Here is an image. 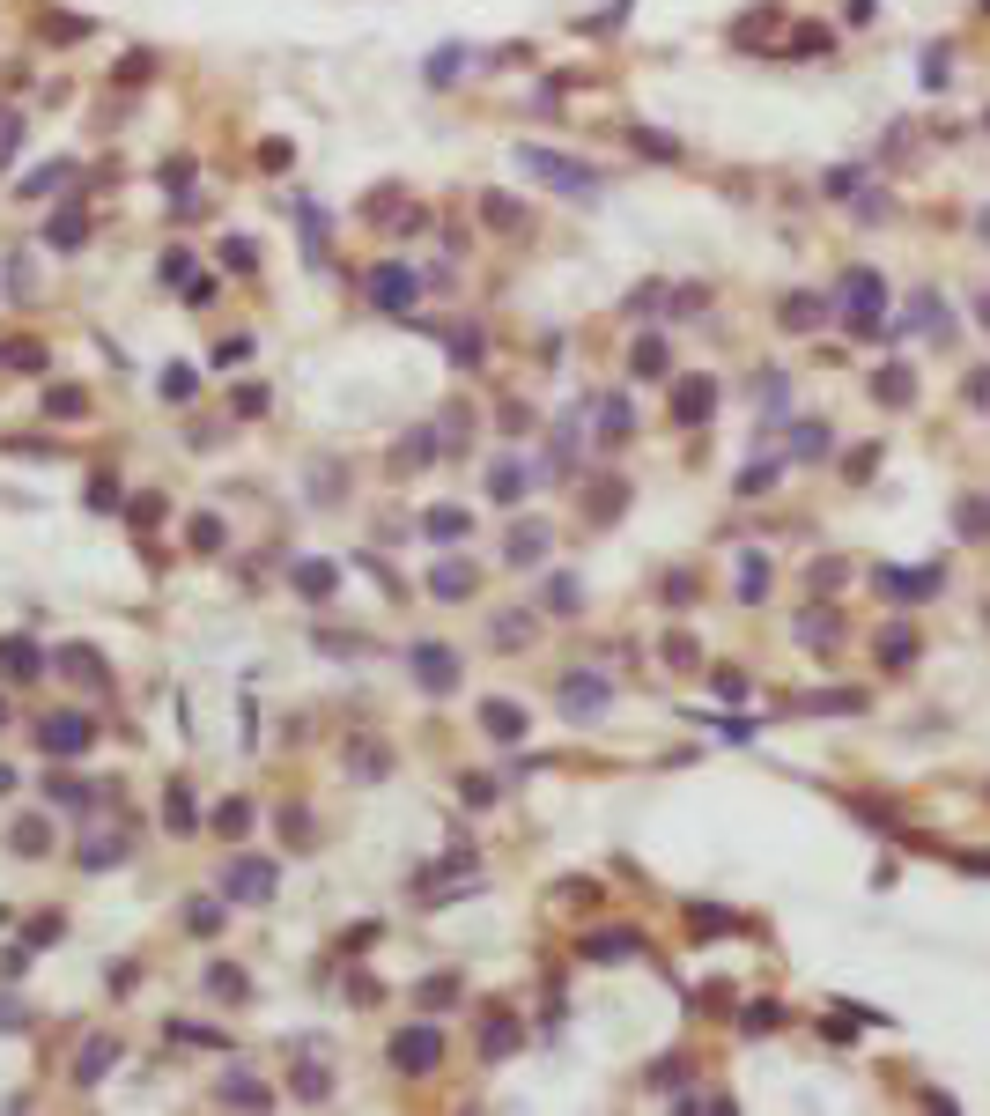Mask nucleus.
I'll list each match as a JSON object with an SVG mask.
<instances>
[{"mask_svg":"<svg viewBox=\"0 0 990 1116\" xmlns=\"http://www.w3.org/2000/svg\"><path fill=\"white\" fill-rule=\"evenodd\" d=\"M968 400H976V407H990V370H976V377H968Z\"/></svg>","mask_w":990,"mask_h":1116,"instance_id":"52","label":"nucleus"},{"mask_svg":"<svg viewBox=\"0 0 990 1116\" xmlns=\"http://www.w3.org/2000/svg\"><path fill=\"white\" fill-rule=\"evenodd\" d=\"M606 695H614V688H606V673H569V680H562V710H569V717H592Z\"/></svg>","mask_w":990,"mask_h":1116,"instance_id":"9","label":"nucleus"},{"mask_svg":"<svg viewBox=\"0 0 990 1116\" xmlns=\"http://www.w3.org/2000/svg\"><path fill=\"white\" fill-rule=\"evenodd\" d=\"M422 533H429V540H466V510H451V503H444V510H429V518H422Z\"/></svg>","mask_w":990,"mask_h":1116,"instance_id":"21","label":"nucleus"},{"mask_svg":"<svg viewBox=\"0 0 990 1116\" xmlns=\"http://www.w3.org/2000/svg\"><path fill=\"white\" fill-rule=\"evenodd\" d=\"M872 392H880V400H887V407H902V400H917V377H909L902 363H887L880 377H872Z\"/></svg>","mask_w":990,"mask_h":1116,"instance_id":"17","label":"nucleus"},{"mask_svg":"<svg viewBox=\"0 0 990 1116\" xmlns=\"http://www.w3.org/2000/svg\"><path fill=\"white\" fill-rule=\"evenodd\" d=\"M89 740H97V717H82V710H60V717L37 725V747L45 754H82Z\"/></svg>","mask_w":990,"mask_h":1116,"instance_id":"3","label":"nucleus"},{"mask_svg":"<svg viewBox=\"0 0 990 1116\" xmlns=\"http://www.w3.org/2000/svg\"><path fill=\"white\" fill-rule=\"evenodd\" d=\"M429 592H436V599H466V592H473V562H436V570H429Z\"/></svg>","mask_w":990,"mask_h":1116,"instance_id":"13","label":"nucleus"},{"mask_svg":"<svg viewBox=\"0 0 990 1116\" xmlns=\"http://www.w3.org/2000/svg\"><path fill=\"white\" fill-rule=\"evenodd\" d=\"M60 673H74V680H97V688H104V666H97V651H82V643H67V651H60Z\"/></svg>","mask_w":990,"mask_h":1116,"instance_id":"24","label":"nucleus"},{"mask_svg":"<svg viewBox=\"0 0 990 1116\" xmlns=\"http://www.w3.org/2000/svg\"><path fill=\"white\" fill-rule=\"evenodd\" d=\"M880 304H887V281L872 274V267H850V274H843V318L872 326V318H880Z\"/></svg>","mask_w":990,"mask_h":1116,"instance_id":"4","label":"nucleus"},{"mask_svg":"<svg viewBox=\"0 0 990 1116\" xmlns=\"http://www.w3.org/2000/svg\"><path fill=\"white\" fill-rule=\"evenodd\" d=\"M902 333H946V311H939V296H917V311L902 318Z\"/></svg>","mask_w":990,"mask_h":1116,"instance_id":"22","label":"nucleus"},{"mask_svg":"<svg viewBox=\"0 0 990 1116\" xmlns=\"http://www.w3.org/2000/svg\"><path fill=\"white\" fill-rule=\"evenodd\" d=\"M688 924H695V932H725V924H732V910H717V902H695V910H688Z\"/></svg>","mask_w":990,"mask_h":1116,"instance_id":"39","label":"nucleus"},{"mask_svg":"<svg viewBox=\"0 0 990 1116\" xmlns=\"http://www.w3.org/2000/svg\"><path fill=\"white\" fill-rule=\"evenodd\" d=\"M333 584H340L333 562H296V592L303 599H333Z\"/></svg>","mask_w":990,"mask_h":1116,"instance_id":"16","label":"nucleus"},{"mask_svg":"<svg viewBox=\"0 0 990 1116\" xmlns=\"http://www.w3.org/2000/svg\"><path fill=\"white\" fill-rule=\"evenodd\" d=\"M8 355V370H45V348H37V340H15V348H0Z\"/></svg>","mask_w":990,"mask_h":1116,"instance_id":"36","label":"nucleus"},{"mask_svg":"<svg viewBox=\"0 0 990 1116\" xmlns=\"http://www.w3.org/2000/svg\"><path fill=\"white\" fill-rule=\"evenodd\" d=\"M459 60H466V52H459V45H444V52L429 60V82H451V74H459Z\"/></svg>","mask_w":990,"mask_h":1116,"instance_id":"46","label":"nucleus"},{"mask_svg":"<svg viewBox=\"0 0 990 1116\" xmlns=\"http://www.w3.org/2000/svg\"><path fill=\"white\" fill-rule=\"evenodd\" d=\"M222 259H230V267L244 274V267H252V259H259V252H252V237H230V244H222Z\"/></svg>","mask_w":990,"mask_h":1116,"instance_id":"47","label":"nucleus"},{"mask_svg":"<svg viewBox=\"0 0 990 1116\" xmlns=\"http://www.w3.org/2000/svg\"><path fill=\"white\" fill-rule=\"evenodd\" d=\"M481 1050L495 1057V1050H518V1028H510V1020H488L481 1028Z\"/></svg>","mask_w":990,"mask_h":1116,"instance_id":"37","label":"nucleus"},{"mask_svg":"<svg viewBox=\"0 0 990 1116\" xmlns=\"http://www.w3.org/2000/svg\"><path fill=\"white\" fill-rule=\"evenodd\" d=\"M821 451H828V429H821V422H806V429L791 437V459H821Z\"/></svg>","mask_w":990,"mask_h":1116,"instance_id":"31","label":"nucleus"},{"mask_svg":"<svg viewBox=\"0 0 990 1116\" xmlns=\"http://www.w3.org/2000/svg\"><path fill=\"white\" fill-rule=\"evenodd\" d=\"M222 887H230V902H266L281 887V873L266 858H230V873H222Z\"/></svg>","mask_w":990,"mask_h":1116,"instance_id":"6","label":"nucleus"},{"mask_svg":"<svg viewBox=\"0 0 990 1116\" xmlns=\"http://www.w3.org/2000/svg\"><path fill=\"white\" fill-rule=\"evenodd\" d=\"M710 407H717V377H680V385H673V422L680 429H702Z\"/></svg>","mask_w":990,"mask_h":1116,"instance_id":"7","label":"nucleus"},{"mask_svg":"<svg viewBox=\"0 0 990 1116\" xmlns=\"http://www.w3.org/2000/svg\"><path fill=\"white\" fill-rule=\"evenodd\" d=\"M414 289H422V281H414V267H377V274H370L377 311H407V304H414Z\"/></svg>","mask_w":990,"mask_h":1116,"instance_id":"8","label":"nucleus"},{"mask_svg":"<svg viewBox=\"0 0 990 1116\" xmlns=\"http://www.w3.org/2000/svg\"><path fill=\"white\" fill-rule=\"evenodd\" d=\"M983 8H990V0H983Z\"/></svg>","mask_w":990,"mask_h":1116,"instance_id":"55","label":"nucleus"},{"mask_svg":"<svg viewBox=\"0 0 990 1116\" xmlns=\"http://www.w3.org/2000/svg\"><path fill=\"white\" fill-rule=\"evenodd\" d=\"M207 991H215V998H244L252 983H244V969H230V961H215V969H207Z\"/></svg>","mask_w":990,"mask_h":1116,"instance_id":"28","label":"nucleus"},{"mask_svg":"<svg viewBox=\"0 0 990 1116\" xmlns=\"http://www.w3.org/2000/svg\"><path fill=\"white\" fill-rule=\"evenodd\" d=\"M776 1028V1006H747V1035H769Z\"/></svg>","mask_w":990,"mask_h":1116,"instance_id":"51","label":"nucleus"},{"mask_svg":"<svg viewBox=\"0 0 990 1116\" xmlns=\"http://www.w3.org/2000/svg\"><path fill=\"white\" fill-rule=\"evenodd\" d=\"M451 355H459V363L473 370V363H481V333H473V326H459V333H451Z\"/></svg>","mask_w":990,"mask_h":1116,"instance_id":"40","label":"nucleus"},{"mask_svg":"<svg viewBox=\"0 0 990 1116\" xmlns=\"http://www.w3.org/2000/svg\"><path fill=\"white\" fill-rule=\"evenodd\" d=\"M193 547H200V555H215V547H222V518H193Z\"/></svg>","mask_w":990,"mask_h":1116,"instance_id":"44","label":"nucleus"},{"mask_svg":"<svg viewBox=\"0 0 990 1116\" xmlns=\"http://www.w3.org/2000/svg\"><path fill=\"white\" fill-rule=\"evenodd\" d=\"M436 1057H444V1035H436V1028H399V1035H392V1065L407 1072V1080L436 1072Z\"/></svg>","mask_w":990,"mask_h":1116,"instance_id":"2","label":"nucleus"},{"mask_svg":"<svg viewBox=\"0 0 990 1116\" xmlns=\"http://www.w3.org/2000/svg\"><path fill=\"white\" fill-rule=\"evenodd\" d=\"M769 481H776V459H761V466H747V474H739V496H761Z\"/></svg>","mask_w":990,"mask_h":1116,"instance_id":"42","label":"nucleus"},{"mask_svg":"<svg viewBox=\"0 0 990 1116\" xmlns=\"http://www.w3.org/2000/svg\"><path fill=\"white\" fill-rule=\"evenodd\" d=\"M865 185V170H828V200H850Z\"/></svg>","mask_w":990,"mask_h":1116,"instance_id":"45","label":"nucleus"},{"mask_svg":"<svg viewBox=\"0 0 990 1116\" xmlns=\"http://www.w3.org/2000/svg\"><path fill=\"white\" fill-rule=\"evenodd\" d=\"M414 680H422L429 695H451L459 688V651H444V643H414Z\"/></svg>","mask_w":990,"mask_h":1116,"instance_id":"5","label":"nucleus"},{"mask_svg":"<svg viewBox=\"0 0 990 1116\" xmlns=\"http://www.w3.org/2000/svg\"><path fill=\"white\" fill-rule=\"evenodd\" d=\"M481 725H488V740H525V710L518 703H481Z\"/></svg>","mask_w":990,"mask_h":1116,"instance_id":"14","label":"nucleus"},{"mask_svg":"<svg viewBox=\"0 0 990 1116\" xmlns=\"http://www.w3.org/2000/svg\"><path fill=\"white\" fill-rule=\"evenodd\" d=\"M628 363H636V377H665V340H658V333H643Z\"/></svg>","mask_w":990,"mask_h":1116,"instance_id":"25","label":"nucleus"},{"mask_svg":"<svg viewBox=\"0 0 990 1116\" xmlns=\"http://www.w3.org/2000/svg\"><path fill=\"white\" fill-rule=\"evenodd\" d=\"M488 496H495V503H518V496H525V474H518V466H495V474H488Z\"/></svg>","mask_w":990,"mask_h":1116,"instance_id":"30","label":"nucleus"},{"mask_svg":"<svg viewBox=\"0 0 990 1116\" xmlns=\"http://www.w3.org/2000/svg\"><path fill=\"white\" fill-rule=\"evenodd\" d=\"M215 828H222V836H237V828H252V806H244V799H230V806L215 813Z\"/></svg>","mask_w":990,"mask_h":1116,"instance_id":"41","label":"nucleus"},{"mask_svg":"<svg viewBox=\"0 0 990 1116\" xmlns=\"http://www.w3.org/2000/svg\"><path fill=\"white\" fill-rule=\"evenodd\" d=\"M52 799H60V806H89L97 791H89V784H74V777H52Z\"/></svg>","mask_w":990,"mask_h":1116,"instance_id":"43","label":"nucleus"},{"mask_svg":"<svg viewBox=\"0 0 990 1116\" xmlns=\"http://www.w3.org/2000/svg\"><path fill=\"white\" fill-rule=\"evenodd\" d=\"M111 1065H119V1035H89V1050L74 1057V1080L89 1087V1080H104Z\"/></svg>","mask_w":990,"mask_h":1116,"instance_id":"11","label":"nucleus"},{"mask_svg":"<svg viewBox=\"0 0 990 1116\" xmlns=\"http://www.w3.org/2000/svg\"><path fill=\"white\" fill-rule=\"evenodd\" d=\"M880 658H887V666H909V658H917V636L887 629V636H880Z\"/></svg>","mask_w":990,"mask_h":1116,"instance_id":"32","label":"nucleus"},{"mask_svg":"<svg viewBox=\"0 0 990 1116\" xmlns=\"http://www.w3.org/2000/svg\"><path fill=\"white\" fill-rule=\"evenodd\" d=\"M628 429H636V422H628V400L606 392V400H599V437H628Z\"/></svg>","mask_w":990,"mask_h":1116,"instance_id":"23","label":"nucleus"},{"mask_svg":"<svg viewBox=\"0 0 990 1116\" xmlns=\"http://www.w3.org/2000/svg\"><path fill=\"white\" fill-rule=\"evenodd\" d=\"M193 385H200V370H163V400H193Z\"/></svg>","mask_w":990,"mask_h":1116,"instance_id":"35","label":"nucleus"},{"mask_svg":"<svg viewBox=\"0 0 990 1116\" xmlns=\"http://www.w3.org/2000/svg\"><path fill=\"white\" fill-rule=\"evenodd\" d=\"M954 518H961V533H983V525H990V510H983V503H961Z\"/></svg>","mask_w":990,"mask_h":1116,"instance_id":"49","label":"nucleus"},{"mask_svg":"<svg viewBox=\"0 0 990 1116\" xmlns=\"http://www.w3.org/2000/svg\"><path fill=\"white\" fill-rule=\"evenodd\" d=\"M636 947H643L636 932H592V939H584V961H628Z\"/></svg>","mask_w":990,"mask_h":1116,"instance_id":"15","label":"nucleus"},{"mask_svg":"<svg viewBox=\"0 0 990 1116\" xmlns=\"http://www.w3.org/2000/svg\"><path fill=\"white\" fill-rule=\"evenodd\" d=\"M45 673V658H37L30 636H0V680H37Z\"/></svg>","mask_w":990,"mask_h":1116,"instance_id":"10","label":"nucleus"},{"mask_svg":"<svg viewBox=\"0 0 990 1116\" xmlns=\"http://www.w3.org/2000/svg\"><path fill=\"white\" fill-rule=\"evenodd\" d=\"M784 326H791V333H813V326H821V296H784Z\"/></svg>","mask_w":990,"mask_h":1116,"instance_id":"20","label":"nucleus"},{"mask_svg":"<svg viewBox=\"0 0 990 1116\" xmlns=\"http://www.w3.org/2000/svg\"><path fill=\"white\" fill-rule=\"evenodd\" d=\"M67 178H74V163H37L30 178H23V193H30V200H45V193H60Z\"/></svg>","mask_w":990,"mask_h":1116,"instance_id":"18","label":"nucleus"},{"mask_svg":"<svg viewBox=\"0 0 990 1116\" xmlns=\"http://www.w3.org/2000/svg\"><path fill=\"white\" fill-rule=\"evenodd\" d=\"M45 407H52V414H82V392H74V385H60V392H52Z\"/></svg>","mask_w":990,"mask_h":1116,"instance_id":"50","label":"nucleus"},{"mask_svg":"<svg viewBox=\"0 0 990 1116\" xmlns=\"http://www.w3.org/2000/svg\"><path fill=\"white\" fill-rule=\"evenodd\" d=\"M880 592H887V599H909V607H917L924 592H939V570H909V577H902V570H880Z\"/></svg>","mask_w":990,"mask_h":1116,"instance_id":"12","label":"nucleus"},{"mask_svg":"<svg viewBox=\"0 0 990 1116\" xmlns=\"http://www.w3.org/2000/svg\"><path fill=\"white\" fill-rule=\"evenodd\" d=\"M976 318H983V326H990V304H976Z\"/></svg>","mask_w":990,"mask_h":1116,"instance_id":"54","label":"nucleus"},{"mask_svg":"<svg viewBox=\"0 0 990 1116\" xmlns=\"http://www.w3.org/2000/svg\"><path fill=\"white\" fill-rule=\"evenodd\" d=\"M540 607H547V614H577V577H547Z\"/></svg>","mask_w":990,"mask_h":1116,"instance_id":"27","label":"nucleus"},{"mask_svg":"<svg viewBox=\"0 0 990 1116\" xmlns=\"http://www.w3.org/2000/svg\"><path fill=\"white\" fill-rule=\"evenodd\" d=\"M222 1102H259V1109H266V1087L244 1080V1072H230V1080H222Z\"/></svg>","mask_w":990,"mask_h":1116,"instance_id":"34","label":"nucleus"},{"mask_svg":"<svg viewBox=\"0 0 990 1116\" xmlns=\"http://www.w3.org/2000/svg\"><path fill=\"white\" fill-rule=\"evenodd\" d=\"M518 163L532 170V178H547L555 193H569V200H599V170L592 163H577V156H555V148H518Z\"/></svg>","mask_w":990,"mask_h":1116,"instance_id":"1","label":"nucleus"},{"mask_svg":"<svg viewBox=\"0 0 990 1116\" xmlns=\"http://www.w3.org/2000/svg\"><path fill=\"white\" fill-rule=\"evenodd\" d=\"M185 924H193V932H215L222 910H215V902H193V910H185Z\"/></svg>","mask_w":990,"mask_h":1116,"instance_id":"48","label":"nucleus"},{"mask_svg":"<svg viewBox=\"0 0 990 1116\" xmlns=\"http://www.w3.org/2000/svg\"><path fill=\"white\" fill-rule=\"evenodd\" d=\"M119 858H126V843H119V836H104V843H89V850H82V865H89V873H104V865H119Z\"/></svg>","mask_w":990,"mask_h":1116,"instance_id":"33","label":"nucleus"},{"mask_svg":"<svg viewBox=\"0 0 990 1116\" xmlns=\"http://www.w3.org/2000/svg\"><path fill=\"white\" fill-rule=\"evenodd\" d=\"M8 784H15V769H8V762H0V791H8Z\"/></svg>","mask_w":990,"mask_h":1116,"instance_id":"53","label":"nucleus"},{"mask_svg":"<svg viewBox=\"0 0 990 1116\" xmlns=\"http://www.w3.org/2000/svg\"><path fill=\"white\" fill-rule=\"evenodd\" d=\"M163 821L178 828V836H193V791H185V784H170V799H163Z\"/></svg>","mask_w":990,"mask_h":1116,"instance_id":"26","label":"nucleus"},{"mask_svg":"<svg viewBox=\"0 0 990 1116\" xmlns=\"http://www.w3.org/2000/svg\"><path fill=\"white\" fill-rule=\"evenodd\" d=\"M547 555V533L540 525H518V533H510V562H540Z\"/></svg>","mask_w":990,"mask_h":1116,"instance_id":"29","label":"nucleus"},{"mask_svg":"<svg viewBox=\"0 0 990 1116\" xmlns=\"http://www.w3.org/2000/svg\"><path fill=\"white\" fill-rule=\"evenodd\" d=\"M739 592H747V599H761V592H769V570H761V555H747V562H739Z\"/></svg>","mask_w":990,"mask_h":1116,"instance_id":"38","label":"nucleus"},{"mask_svg":"<svg viewBox=\"0 0 990 1116\" xmlns=\"http://www.w3.org/2000/svg\"><path fill=\"white\" fill-rule=\"evenodd\" d=\"M82 237H89V215H82V207H60V215H52V244H60V252H74Z\"/></svg>","mask_w":990,"mask_h":1116,"instance_id":"19","label":"nucleus"}]
</instances>
